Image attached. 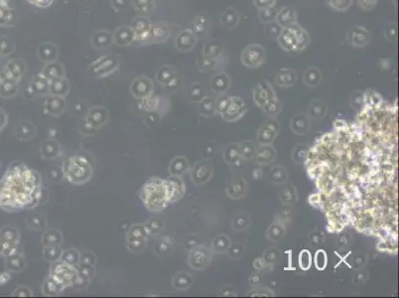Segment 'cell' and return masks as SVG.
<instances>
[{
	"label": "cell",
	"mask_w": 399,
	"mask_h": 298,
	"mask_svg": "<svg viewBox=\"0 0 399 298\" xmlns=\"http://www.w3.org/2000/svg\"><path fill=\"white\" fill-rule=\"evenodd\" d=\"M174 70L171 67H163L160 72H158L157 75V79L160 83L162 84H169L171 83L173 80V76H174Z\"/></svg>",
	"instance_id": "cell-26"
},
{
	"label": "cell",
	"mask_w": 399,
	"mask_h": 298,
	"mask_svg": "<svg viewBox=\"0 0 399 298\" xmlns=\"http://www.w3.org/2000/svg\"><path fill=\"white\" fill-rule=\"evenodd\" d=\"M170 36V29L166 23H156L151 25L148 40L151 42H163Z\"/></svg>",
	"instance_id": "cell-9"
},
{
	"label": "cell",
	"mask_w": 399,
	"mask_h": 298,
	"mask_svg": "<svg viewBox=\"0 0 399 298\" xmlns=\"http://www.w3.org/2000/svg\"><path fill=\"white\" fill-rule=\"evenodd\" d=\"M91 167L88 161L80 156L69 158L64 164V175L68 180L75 184L86 182L91 176Z\"/></svg>",
	"instance_id": "cell-4"
},
{
	"label": "cell",
	"mask_w": 399,
	"mask_h": 298,
	"mask_svg": "<svg viewBox=\"0 0 399 298\" xmlns=\"http://www.w3.org/2000/svg\"><path fill=\"white\" fill-rule=\"evenodd\" d=\"M296 81V73L290 69L280 70L277 77H276V83L280 85H291Z\"/></svg>",
	"instance_id": "cell-17"
},
{
	"label": "cell",
	"mask_w": 399,
	"mask_h": 298,
	"mask_svg": "<svg viewBox=\"0 0 399 298\" xmlns=\"http://www.w3.org/2000/svg\"><path fill=\"white\" fill-rule=\"evenodd\" d=\"M149 225H150V228H148L147 230L151 232V234H155L159 232V220H152L150 221Z\"/></svg>",
	"instance_id": "cell-36"
},
{
	"label": "cell",
	"mask_w": 399,
	"mask_h": 298,
	"mask_svg": "<svg viewBox=\"0 0 399 298\" xmlns=\"http://www.w3.org/2000/svg\"><path fill=\"white\" fill-rule=\"evenodd\" d=\"M358 4L362 10L372 11L376 8L378 0H358Z\"/></svg>",
	"instance_id": "cell-33"
},
{
	"label": "cell",
	"mask_w": 399,
	"mask_h": 298,
	"mask_svg": "<svg viewBox=\"0 0 399 298\" xmlns=\"http://www.w3.org/2000/svg\"><path fill=\"white\" fill-rule=\"evenodd\" d=\"M277 13H278V10H276L273 6L269 8H265V9H260L259 18L264 23H270V22L275 21Z\"/></svg>",
	"instance_id": "cell-25"
},
{
	"label": "cell",
	"mask_w": 399,
	"mask_h": 298,
	"mask_svg": "<svg viewBox=\"0 0 399 298\" xmlns=\"http://www.w3.org/2000/svg\"><path fill=\"white\" fill-rule=\"evenodd\" d=\"M49 89L54 96L62 97L67 95V93L69 92V85L64 77L57 78L50 81Z\"/></svg>",
	"instance_id": "cell-14"
},
{
	"label": "cell",
	"mask_w": 399,
	"mask_h": 298,
	"mask_svg": "<svg viewBox=\"0 0 399 298\" xmlns=\"http://www.w3.org/2000/svg\"><path fill=\"white\" fill-rule=\"evenodd\" d=\"M61 241V235L58 232H49L44 235V244L46 246H57Z\"/></svg>",
	"instance_id": "cell-28"
},
{
	"label": "cell",
	"mask_w": 399,
	"mask_h": 298,
	"mask_svg": "<svg viewBox=\"0 0 399 298\" xmlns=\"http://www.w3.org/2000/svg\"><path fill=\"white\" fill-rule=\"evenodd\" d=\"M61 255V250L57 246H50V248L46 249L45 251V257L48 260H56L58 256Z\"/></svg>",
	"instance_id": "cell-29"
},
{
	"label": "cell",
	"mask_w": 399,
	"mask_h": 298,
	"mask_svg": "<svg viewBox=\"0 0 399 298\" xmlns=\"http://www.w3.org/2000/svg\"><path fill=\"white\" fill-rule=\"evenodd\" d=\"M151 24L150 22L144 17L136 18L132 23V31L135 35V40L138 41H145L148 40L149 32H150Z\"/></svg>",
	"instance_id": "cell-8"
},
{
	"label": "cell",
	"mask_w": 399,
	"mask_h": 298,
	"mask_svg": "<svg viewBox=\"0 0 399 298\" xmlns=\"http://www.w3.org/2000/svg\"><path fill=\"white\" fill-rule=\"evenodd\" d=\"M348 40L356 47H364L370 40V33L362 26H354L348 32Z\"/></svg>",
	"instance_id": "cell-7"
},
{
	"label": "cell",
	"mask_w": 399,
	"mask_h": 298,
	"mask_svg": "<svg viewBox=\"0 0 399 298\" xmlns=\"http://www.w3.org/2000/svg\"><path fill=\"white\" fill-rule=\"evenodd\" d=\"M327 264V256L323 251H320L316 255V266L319 270H324Z\"/></svg>",
	"instance_id": "cell-34"
},
{
	"label": "cell",
	"mask_w": 399,
	"mask_h": 298,
	"mask_svg": "<svg viewBox=\"0 0 399 298\" xmlns=\"http://www.w3.org/2000/svg\"><path fill=\"white\" fill-rule=\"evenodd\" d=\"M53 278L60 284H66L78 277L71 264L67 262H58L53 267Z\"/></svg>",
	"instance_id": "cell-6"
},
{
	"label": "cell",
	"mask_w": 399,
	"mask_h": 298,
	"mask_svg": "<svg viewBox=\"0 0 399 298\" xmlns=\"http://www.w3.org/2000/svg\"><path fill=\"white\" fill-rule=\"evenodd\" d=\"M50 85V80H48L43 74H39L34 78V81L32 83V88L35 93H40L44 94L49 89Z\"/></svg>",
	"instance_id": "cell-19"
},
{
	"label": "cell",
	"mask_w": 399,
	"mask_h": 298,
	"mask_svg": "<svg viewBox=\"0 0 399 298\" xmlns=\"http://www.w3.org/2000/svg\"><path fill=\"white\" fill-rule=\"evenodd\" d=\"M40 193V176L23 164H15L0 181V207L6 210H20L34 206Z\"/></svg>",
	"instance_id": "cell-1"
},
{
	"label": "cell",
	"mask_w": 399,
	"mask_h": 298,
	"mask_svg": "<svg viewBox=\"0 0 399 298\" xmlns=\"http://www.w3.org/2000/svg\"><path fill=\"white\" fill-rule=\"evenodd\" d=\"M48 80H54L57 78H62L65 75L64 68L59 62H50L48 65L45 67L43 73H42Z\"/></svg>",
	"instance_id": "cell-15"
},
{
	"label": "cell",
	"mask_w": 399,
	"mask_h": 298,
	"mask_svg": "<svg viewBox=\"0 0 399 298\" xmlns=\"http://www.w3.org/2000/svg\"><path fill=\"white\" fill-rule=\"evenodd\" d=\"M265 59V51L263 47L257 44H252L241 53V61L244 66L249 68H256L260 66Z\"/></svg>",
	"instance_id": "cell-5"
},
{
	"label": "cell",
	"mask_w": 399,
	"mask_h": 298,
	"mask_svg": "<svg viewBox=\"0 0 399 298\" xmlns=\"http://www.w3.org/2000/svg\"><path fill=\"white\" fill-rule=\"evenodd\" d=\"M153 85L147 78H139L132 85V94L139 98H146L152 93Z\"/></svg>",
	"instance_id": "cell-10"
},
{
	"label": "cell",
	"mask_w": 399,
	"mask_h": 298,
	"mask_svg": "<svg viewBox=\"0 0 399 298\" xmlns=\"http://www.w3.org/2000/svg\"><path fill=\"white\" fill-rule=\"evenodd\" d=\"M277 40L283 50L287 52H300L308 46L310 37L299 24L293 23L282 28Z\"/></svg>",
	"instance_id": "cell-3"
},
{
	"label": "cell",
	"mask_w": 399,
	"mask_h": 298,
	"mask_svg": "<svg viewBox=\"0 0 399 298\" xmlns=\"http://www.w3.org/2000/svg\"><path fill=\"white\" fill-rule=\"evenodd\" d=\"M152 4H153V0H134V5L137 7L138 10L143 11V12H147L150 11L152 8Z\"/></svg>",
	"instance_id": "cell-30"
},
{
	"label": "cell",
	"mask_w": 399,
	"mask_h": 298,
	"mask_svg": "<svg viewBox=\"0 0 399 298\" xmlns=\"http://www.w3.org/2000/svg\"><path fill=\"white\" fill-rule=\"evenodd\" d=\"M326 1L333 9L336 11H346L353 3V0H326Z\"/></svg>",
	"instance_id": "cell-24"
},
{
	"label": "cell",
	"mask_w": 399,
	"mask_h": 298,
	"mask_svg": "<svg viewBox=\"0 0 399 298\" xmlns=\"http://www.w3.org/2000/svg\"><path fill=\"white\" fill-rule=\"evenodd\" d=\"M113 39L117 45L126 46L131 44L135 40V35L131 28L121 27L115 31Z\"/></svg>",
	"instance_id": "cell-13"
},
{
	"label": "cell",
	"mask_w": 399,
	"mask_h": 298,
	"mask_svg": "<svg viewBox=\"0 0 399 298\" xmlns=\"http://www.w3.org/2000/svg\"><path fill=\"white\" fill-rule=\"evenodd\" d=\"M321 79L320 71L316 68H309L306 70L305 76H304V81L307 85H316Z\"/></svg>",
	"instance_id": "cell-22"
},
{
	"label": "cell",
	"mask_w": 399,
	"mask_h": 298,
	"mask_svg": "<svg viewBox=\"0 0 399 298\" xmlns=\"http://www.w3.org/2000/svg\"><path fill=\"white\" fill-rule=\"evenodd\" d=\"M276 0H253L254 5L260 10L274 6Z\"/></svg>",
	"instance_id": "cell-35"
},
{
	"label": "cell",
	"mask_w": 399,
	"mask_h": 298,
	"mask_svg": "<svg viewBox=\"0 0 399 298\" xmlns=\"http://www.w3.org/2000/svg\"><path fill=\"white\" fill-rule=\"evenodd\" d=\"M222 52H223V49L219 42H210L208 45H206L205 50H204V56L206 58L214 59L219 55H221Z\"/></svg>",
	"instance_id": "cell-21"
},
{
	"label": "cell",
	"mask_w": 399,
	"mask_h": 298,
	"mask_svg": "<svg viewBox=\"0 0 399 298\" xmlns=\"http://www.w3.org/2000/svg\"><path fill=\"white\" fill-rule=\"evenodd\" d=\"M196 44V37L194 32L190 30H185L176 39V47L181 51H189L191 50Z\"/></svg>",
	"instance_id": "cell-11"
},
{
	"label": "cell",
	"mask_w": 399,
	"mask_h": 298,
	"mask_svg": "<svg viewBox=\"0 0 399 298\" xmlns=\"http://www.w3.org/2000/svg\"><path fill=\"white\" fill-rule=\"evenodd\" d=\"M38 54L42 61L50 63L56 61L58 51L57 48L52 44H43L41 47H39Z\"/></svg>",
	"instance_id": "cell-16"
},
{
	"label": "cell",
	"mask_w": 399,
	"mask_h": 298,
	"mask_svg": "<svg viewBox=\"0 0 399 298\" xmlns=\"http://www.w3.org/2000/svg\"><path fill=\"white\" fill-rule=\"evenodd\" d=\"M210 25L209 17L208 16H203L200 15L198 16L195 21H194V34H204L206 33V30H208V27Z\"/></svg>",
	"instance_id": "cell-23"
},
{
	"label": "cell",
	"mask_w": 399,
	"mask_h": 298,
	"mask_svg": "<svg viewBox=\"0 0 399 298\" xmlns=\"http://www.w3.org/2000/svg\"><path fill=\"white\" fill-rule=\"evenodd\" d=\"M296 19H297L296 11L291 7H284L278 11L275 20H276V23H277L280 27L284 28L293 23H296Z\"/></svg>",
	"instance_id": "cell-12"
},
{
	"label": "cell",
	"mask_w": 399,
	"mask_h": 298,
	"mask_svg": "<svg viewBox=\"0 0 399 298\" xmlns=\"http://www.w3.org/2000/svg\"><path fill=\"white\" fill-rule=\"evenodd\" d=\"M93 43L100 49H106L111 43V37L106 31H100L93 38Z\"/></svg>",
	"instance_id": "cell-20"
},
{
	"label": "cell",
	"mask_w": 399,
	"mask_h": 298,
	"mask_svg": "<svg viewBox=\"0 0 399 298\" xmlns=\"http://www.w3.org/2000/svg\"><path fill=\"white\" fill-rule=\"evenodd\" d=\"M310 265H311V256L309 253L307 251L302 252L300 255V266L303 268V270L307 271Z\"/></svg>",
	"instance_id": "cell-32"
},
{
	"label": "cell",
	"mask_w": 399,
	"mask_h": 298,
	"mask_svg": "<svg viewBox=\"0 0 399 298\" xmlns=\"http://www.w3.org/2000/svg\"><path fill=\"white\" fill-rule=\"evenodd\" d=\"M239 21V13L234 8H228L222 15V22L227 27H235Z\"/></svg>",
	"instance_id": "cell-18"
},
{
	"label": "cell",
	"mask_w": 399,
	"mask_h": 298,
	"mask_svg": "<svg viewBox=\"0 0 399 298\" xmlns=\"http://www.w3.org/2000/svg\"><path fill=\"white\" fill-rule=\"evenodd\" d=\"M396 25L395 23H391L388 24L385 28V31H384V36L388 41L394 42L396 40Z\"/></svg>",
	"instance_id": "cell-31"
},
{
	"label": "cell",
	"mask_w": 399,
	"mask_h": 298,
	"mask_svg": "<svg viewBox=\"0 0 399 298\" xmlns=\"http://www.w3.org/2000/svg\"><path fill=\"white\" fill-rule=\"evenodd\" d=\"M176 192L173 182L154 179L143 188V201L151 211H159L173 198Z\"/></svg>",
	"instance_id": "cell-2"
},
{
	"label": "cell",
	"mask_w": 399,
	"mask_h": 298,
	"mask_svg": "<svg viewBox=\"0 0 399 298\" xmlns=\"http://www.w3.org/2000/svg\"><path fill=\"white\" fill-rule=\"evenodd\" d=\"M281 30H282V27H280L277 23H274V22L267 23V26L265 28L267 36L273 40H277V38L279 37L281 33Z\"/></svg>",
	"instance_id": "cell-27"
}]
</instances>
